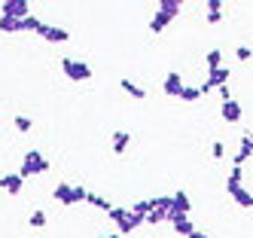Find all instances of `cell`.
Instances as JSON below:
<instances>
[{
	"label": "cell",
	"instance_id": "836d02e7",
	"mask_svg": "<svg viewBox=\"0 0 253 238\" xmlns=\"http://www.w3.org/2000/svg\"><path fill=\"white\" fill-rule=\"evenodd\" d=\"M98 238H119V235H116V232H101Z\"/></svg>",
	"mask_w": 253,
	"mask_h": 238
},
{
	"label": "cell",
	"instance_id": "44dd1931",
	"mask_svg": "<svg viewBox=\"0 0 253 238\" xmlns=\"http://www.w3.org/2000/svg\"><path fill=\"white\" fill-rule=\"evenodd\" d=\"M168 220V211L165 208H153L147 217H143V223H150V226H159V223H165Z\"/></svg>",
	"mask_w": 253,
	"mask_h": 238
},
{
	"label": "cell",
	"instance_id": "f546056e",
	"mask_svg": "<svg viewBox=\"0 0 253 238\" xmlns=\"http://www.w3.org/2000/svg\"><path fill=\"white\" fill-rule=\"evenodd\" d=\"M223 22V12H208V25H220Z\"/></svg>",
	"mask_w": 253,
	"mask_h": 238
},
{
	"label": "cell",
	"instance_id": "7a4b0ae2",
	"mask_svg": "<svg viewBox=\"0 0 253 238\" xmlns=\"http://www.w3.org/2000/svg\"><path fill=\"white\" fill-rule=\"evenodd\" d=\"M85 192H88L85 187H80V183H67V180H61V183L52 187V198H55L58 205H64V208L85 201Z\"/></svg>",
	"mask_w": 253,
	"mask_h": 238
},
{
	"label": "cell",
	"instance_id": "9c48e42d",
	"mask_svg": "<svg viewBox=\"0 0 253 238\" xmlns=\"http://www.w3.org/2000/svg\"><path fill=\"white\" fill-rule=\"evenodd\" d=\"M220 116H223V122H241V116H244V110H241V104L238 101H223L220 104Z\"/></svg>",
	"mask_w": 253,
	"mask_h": 238
},
{
	"label": "cell",
	"instance_id": "4dcf8cb0",
	"mask_svg": "<svg viewBox=\"0 0 253 238\" xmlns=\"http://www.w3.org/2000/svg\"><path fill=\"white\" fill-rule=\"evenodd\" d=\"M208 12H223V3L220 0H208Z\"/></svg>",
	"mask_w": 253,
	"mask_h": 238
},
{
	"label": "cell",
	"instance_id": "5b68a950",
	"mask_svg": "<svg viewBox=\"0 0 253 238\" xmlns=\"http://www.w3.org/2000/svg\"><path fill=\"white\" fill-rule=\"evenodd\" d=\"M0 15L25 18V15H31V6H28V0H3V3H0Z\"/></svg>",
	"mask_w": 253,
	"mask_h": 238
},
{
	"label": "cell",
	"instance_id": "7c38bea8",
	"mask_svg": "<svg viewBox=\"0 0 253 238\" xmlns=\"http://www.w3.org/2000/svg\"><path fill=\"white\" fill-rule=\"evenodd\" d=\"M128 143H131V132H113V141H110V146H113V153H116V156H125V150H128Z\"/></svg>",
	"mask_w": 253,
	"mask_h": 238
},
{
	"label": "cell",
	"instance_id": "e575fe53",
	"mask_svg": "<svg viewBox=\"0 0 253 238\" xmlns=\"http://www.w3.org/2000/svg\"><path fill=\"white\" fill-rule=\"evenodd\" d=\"M3 183H6V180H3V174H0V190H3Z\"/></svg>",
	"mask_w": 253,
	"mask_h": 238
},
{
	"label": "cell",
	"instance_id": "7402d4cb",
	"mask_svg": "<svg viewBox=\"0 0 253 238\" xmlns=\"http://www.w3.org/2000/svg\"><path fill=\"white\" fill-rule=\"evenodd\" d=\"M205 64H208V70L223 67V49H211V52L205 55Z\"/></svg>",
	"mask_w": 253,
	"mask_h": 238
},
{
	"label": "cell",
	"instance_id": "83f0119b",
	"mask_svg": "<svg viewBox=\"0 0 253 238\" xmlns=\"http://www.w3.org/2000/svg\"><path fill=\"white\" fill-rule=\"evenodd\" d=\"M250 55H253V52H250V46H238V49H235V58L244 61V64L250 61Z\"/></svg>",
	"mask_w": 253,
	"mask_h": 238
},
{
	"label": "cell",
	"instance_id": "52a82bcc",
	"mask_svg": "<svg viewBox=\"0 0 253 238\" xmlns=\"http://www.w3.org/2000/svg\"><path fill=\"white\" fill-rule=\"evenodd\" d=\"M183 77H180V73L177 70H171L168 73V77H165V83H162V92H165V95L168 98H180V92H183Z\"/></svg>",
	"mask_w": 253,
	"mask_h": 238
},
{
	"label": "cell",
	"instance_id": "e0dca14e",
	"mask_svg": "<svg viewBox=\"0 0 253 238\" xmlns=\"http://www.w3.org/2000/svg\"><path fill=\"white\" fill-rule=\"evenodd\" d=\"M238 187H244V168H232V174H229V180H226V192L232 195Z\"/></svg>",
	"mask_w": 253,
	"mask_h": 238
},
{
	"label": "cell",
	"instance_id": "d4e9b609",
	"mask_svg": "<svg viewBox=\"0 0 253 238\" xmlns=\"http://www.w3.org/2000/svg\"><path fill=\"white\" fill-rule=\"evenodd\" d=\"M40 25H43V22H40V18L34 15V12H31V15H25L22 22H19V28H22V31H34V34L40 31Z\"/></svg>",
	"mask_w": 253,
	"mask_h": 238
},
{
	"label": "cell",
	"instance_id": "484cf974",
	"mask_svg": "<svg viewBox=\"0 0 253 238\" xmlns=\"http://www.w3.org/2000/svg\"><path fill=\"white\" fill-rule=\"evenodd\" d=\"M12 122H15V128H19V132H25V135H28L31 128H34V119H31V116H25V113H19V116H15Z\"/></svg>",
	"mask_w": 253,
	"mask_h": 238
},
{
	"label": "cell",
	"instance_id": "ffe728a7",
	"mask_svg": "<svg viewBox=\"0 0 253 238\" xmlns=\"http://www.w3.org/2000/svg\"><path fill=\"white\" fill-rule=\"evenodd\" d=\"M19 22H22V18H6V15H0V34H22Z\"/></svg>",
	"mask_w": 253,
	"mask_h": 238
},
{
	"label": "cell",
	"instance_id": "1f68e13d",
	"mask_svg": "<svg viewBox=\"0 0 253 238\" xmlns=\"http://www.w3.org/2000/svg\"><path fill=\"white\" fill-rule=\"evenodd\" d=\"M216 92H220V98H223V101H232V95H229V86H223V89H216Z\"/></svg>",
	"mask_w": 253,
	"mask_h": 238
},
{
	"label": "cell",
	"instance_id": "5bb4252c",
	"mask_svg": "<svg viewBox=\"0 0 253 238\" xmlns=\"http://www.w3.org/2000/svg\"><path fill=\"white\" fill-rule=\"evenodd\" d=\"M232 198H235V205L244 208V211H250V208H253V192H250L247 187H238V190L232 192Z\"/></svg>",
	"mask_w": 253,
	"mask_h": 238
},
{
	"label": "cell",
	"instance_id": "ba28073f",
	"mask_svg": "<svg viewBox=\"0 0 253 238\" xmlns=\"http://www.w3.org/2000/svg\"><path fill=\"white\" fill-rule=\"evenodd\" d=\"M250 156H253V138H250V132H247V135H241L238 153H235V168H244Z\"/></svg>",
	"mask_w": 253,
	"mask_h": 238
},
{
	"label": "cell",
	"instance_id": "ac0fdd59",
	"mask_svg": "<svg viewBox=\"0 0 253 238\" xmlns=\"http://www.w3.org/2000/svg\"><path fill=\"white\" fill-rule=\"evenodd\" d=\"M85 201H88L92 208H98V211H110V208H113V201L104 198V195H98V192H85Z\"/></svg>",
	"mask_w": 253,
	"mask_h": 238
},
{
	"label": "cell",
	"instance_id": "4fadbf2b",
	"mask_svg": "<svg viewBox=\"0 0 253 238\" xmlns=\"http://www.w3.org/2000/svg\"><path fill=\"white\" fill-rule=\"evenodd\" d=\"M119 86H122V92H125V95H128V98H134V101H143V98H147V89H143V86H137L134 80H119Z\"/></svg>",
	"mask_w": 253,
	"mask_h": 238
},
{
	"label": "cell",
	"instance_id": "6da1fadb",
	"mask_svg": "<svg viewBox=\"0 0 253 238\" xmlns=\"http://www.w3.org/2000/svg\"><path fill=\"white\" fill-rule=\"evenodd\" d=\"M107 214H110L113 226H116V235H128V232H134V229H140V226H143V217L131 214L125 205H113Z\"/></svg>",
	"mask_w": 253,
	"mask_h": 238
},
{
	"label": "cell",
	"instance_id": "2e32d148",
	"mask_svg": "<svg viewBox=\"0 0 253 238\" xmlns=\"http://www.w3.org/2000/svg\"><path fill=\"white\" fill-rule=\"evenodd\" d=\"M3 192H9V195H19L22 190H25V180L19 177V174H3Z\"/></svg>",
	"mask_w": 253,
	"mask_h": 238
},
{
	"label": "cell",
	"instance_id": "603a6c76",
	"mask_svg": "<svg viewBox=\"0 0 253 238\" xmlns=\"http://www.w3.org/2000/svg\"><path fill=\"white\" fill-rule=\"evenodd\" d=\"M46 223H49L46 211H34V214L28 217V226H31V229H46Z\"/></svg>",
	"mask_w": 253,
	"mask_h": 238
},
{
	"label": "cell",
	"instance_id": "277c9868",
	"mask_svg": "<svg viewBox=\"0 0 253 238\" xmlns=\"http://www.w3.org/2000/svg\"><path fill=\"white\" fill-rule=\"evenodd\" d=\"M61 70H64V77L70 83H88L92 80V67L85 61H80V58H61Z\"/></svg>",
	"mask_w": 253,
	"mask_h": 238
},
{
	"label": "cell",
	"instance_id": "d6986e66",
	"mask_svg": "<svg viewBox=\"0 0 253 238\" xmlns=\"http://www.w3.org/2000/svg\"><path fill=\"white\" fill-rule=\"evenodd\" d=\"M180 6H183L180 0H159V12H165L168 18H177L180 15Z\"/></svg>",
	"mask_w": 253,
	"mask_h": 238
},
{
	"label": "cell",
	"instance_id": "30bf717a",
	"mask_svg": "<svg viewBox=\"0 0 253 238\" xmlns=\"http://www.w3.org/2000/svg\"><path fill=\"white\" fill-rule=\"evenodd\" d=\"M189 211H192L189 195H186L183 190H177V192L171 195V214H177V217H189Z\"/></svg>",
	"mask_w": 253,
	"mask_h": 238
},
{
	"label": "cell",
	"instance_id": "8fae6325",
	"mask_svg": "<svg viewBox=\"0 0 253 238\" xmlns=\"http://www.w3.org/2000/svg\"><path fill=\"white\" fill-rule=\"evenodd\" d=\"M165 223H171V229H174L177 235H183V238L195 229V223H192L189 217H177V214H171V211H168V220H165Z\"/></svg>",
	"mask_w": 253,
	"mask_h": 238
},
{
	"label": "cell",
	"instance_id": "3957f363",
	"mask_svg": "<svg viewBox=\"0 0 253 238\" xmlns=\"http://www.w3.org/2000/svg\"><path fill=\"white\" fill-rule=\"evenodd\" d=\"M46 171H49V159H46L40 150H28V153L22 156V168H19V177H22V180L40 177V174H46Z\"/></svg>",
	"mask_w": 253,
	"mask_h": 238
},
{
	"label": "cell",
	"instance_id": "8992f818",
	"mask_svg": "<svg viewBox=\"0 0 253 238\" xmlns=\"http://www.w3.org/2000/svg\"><path fill=\"white\" fill-rule=\"evenodd\" d=\"M37 34L43 37L46 43H67V40H70V34H67L64 28H58V25H46V22L40 25V31H37Z\"/></svg>",
	"mask_w": 253,
	"mask_h": 238
},
{
	"label": "cell",
	"instance_id": "9a60e30c",
	"mask_svg": "<svg viewBox=\"0 0 253 238\" xmlns=\"http://www.w3.org/2000/svg\"><path fill=\"white\" fill-rule=\"evenodd\" d=\"M171 22H174V18H168L165 12H159V9H156V12L150 15V31H153V34H162V31H165Z\"/></svg>",
	"mask_w": 253,
	"mask_h": 238
},
{
	"label": "cell",
	"instance_id": "d6a6232c",
	"mask_svg": "<svg viewBox=\"0 0 253 238\" xmlns=\"http://www.w3.org/2000/svg\"><path fill=\"white\" fill-rule=\"evenodd\" d=\"M186 238H208V235H205V232H202V229H192V232H189V235H186Z\"/></svg>",
	"mask_w": 253,
	"mask_h": 238
},
{
	"label": "cell",
	"instance_id": "cb8c5ba5",
	"mask_svg": "<svg viewBox=\"0 0 253 238\" xmlns=\"http://www.w3.org/2000/svg\"><path fill=\"white\" fill-rule=\"evenodd\" d=\"M198 98H202L198 86H183V92H180V101H186V104H195Z\"/></svg>",
	"mask_w": 253,
	"mask_h": 238
},
{
	"label": "cell",
	"instance_id": "f1b7e54d",
	"mask_svg": "<svg viewBox=\"0 0 253 238\" xmlns=\"http://www.w3.org/2000/svg\"><path fill=\"white\" fill-rule=\"evenodd\" d=\"M223 153H226L223 141H213V146H211V156H213V159H223Z\"/></svg>",
	"mask_w": 253,
	"mask_h": 238
},
{
	"label": "cell",
	"instance_id": "4316f807",
	"mask_svg": "<svg viewBox=\"0 0 253 238\" xmlns=\"http://www.w3.org/2000/svg\"><path fill=\"white\" fill-rule=\"evenodd\" d=\"M128 211H131V214H137V217H147V214H150V198L134 201V205H128Z\"/></svg>",
	"mask_w": 253,
	"mask_h": 238
}]
</instances>
